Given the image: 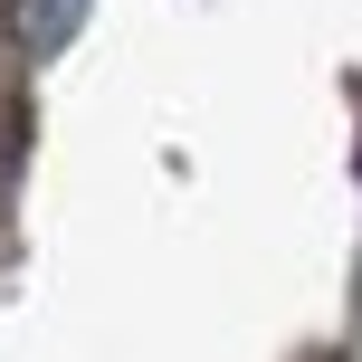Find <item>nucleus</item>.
<instances>
[{
	"label": "nucleus",
	"mask_w": 362,
	"mask_h": 362,
	"mask_svg": "<svg viewBox=\"0 0 362 362\" xmlns=\"http://www.w3.org/2000/svg\"><path fill=\"white\" fill-rule=\"evenodd\" d=\"M76 10H86V0H10V29H19V48H29V57H48L57 38L76 29Z\"/></svg>",
	"instance_id": "nucleus-1"
}]
</instances>
